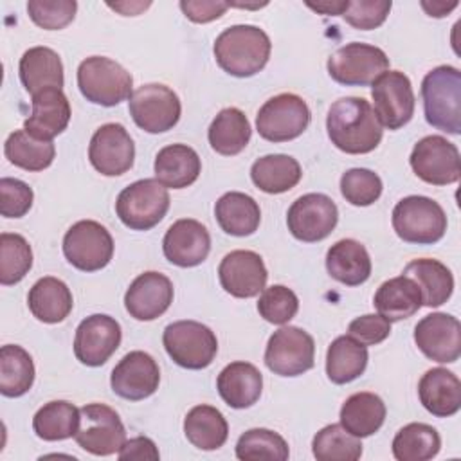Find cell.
Segmentation results:
<instances>
[{
	"label": "cell",
	"mask_w": 461,
	"mask_h": 461,
	"mask_svg": "<svg viewBox=\"0 0 461 461\" xmlns=\"http://www.w3.org/2000/svg\"><path fill=\"white\" fill-rule=\"evenodd\" d=\"M326 130L331 144L349 155L373 151L384 135L373 106L364 97L337 99L328 110Z\"/></svg>",
	"instance_id": "1"
},
{
	"label": "cell",
	"mask_w": 461,
	"mask_h": 461,
	"mask_svg": "<svg viewBox=\"0 0 461 461\" xmlns=\"http://www.w3.org/2000/svg\"><path fill=\"white\" fill-rule=\"evenodd\" d=\"M212 50L221 70L234 77H250L265 68L272 43L263 29L243 23L221 31Z\"/></svg>",
	"instance_id": "2"
},
{
	"label": "cell",
	"mask_w": 461,
	"mask_h": 461,
	"mask_svg": "<svg viewBox=\"0 0 461 461\" xmlns=\"http://www.w3.org/2000/svg\"><path fill=\"white\" fill-rule=\"evenodd\" d=\"M425 119L436 130L461 133V72L452 65H439L421 81Z\"/></svg>",
	"instance_id": "3"
},
{
	"label": "cell",
	"mask_w": 461,
	"mask_h": 461,
	"mask_svg": "<svg viewBox=\"0 0 461 461\" xmlns=\"http://www.w3.org/2000/svg\"><path fill=\"white\" fill-rule=\"evenodd\" d=\"M77 86L86 101L115 106L133 94V77L117 61L106 56H90L77 67Z\"/></svg>",
	"instance_id": "4"
},
{
	"label": "cell",
	"mask_w": 461,
	"mask_h": 461,
	"mask_svg": "<svg viewBox=\"0 0 461 461\" xmlns=\"http://www.w3.org/2000/svg\"><path fill=\"white\" fill-rule=\"evenodd\" d=\"M391 221L400 240L416 245H432L447 230L443 207L436 200L420 194L402 198L393 209Z\"/></svg>",
	"instance_id": "5"
},
{
	"label": "cell",
	"mask_w": 461,
	"mask_h": 461,
	"mask_svg": "<svg viewBox=\"0 0 461 461\" xmlns=\"http://www.w3.org/2000/svg\"><path fill=\"white\" fill-rule=\"evenodd\" d=\"M169 202L167 189L157 178H142L119 193L115 212L128 229L149 230L166 216Z\"/></svg>",
	"instance_id": "6"
},
{
	"label": "cell",
	"mask_w": 461,
	"mask_h": 461,
	"mask_svg": "<svg viewBox=\"0 0 461 461\" xmlns=\"http://www.w3.org/2000/svg\"><path fill=\"white\" fill-rule=\"evenodd\" d=\"M164 348L171 360L185 369L211 366L218 353V340L211 328L196 321H176L166 326Z\"/></svg>",
	"instance_id": "7"
},
{
	"label": "cell",
	"mask_w": 461,
	"mask_h": 461,
	"mask_svg": "<svg viewBox=\"0 0 461 461\" xmlns=\"http://www.w3.org/2000/svg\"><path fill=\"white\" fill-rule=\"evenodd\" d=\"M328 74L333 81L346 86L373 85L389 68L387 54L369 43H346L328 58Z\"/></svg>",
	"instance_id": "8"
},
{
	"label": "cell",
	"mask_w": 461,
	"mask_h": 461,
	"mask_svg": "<svg viewBox=\"0 0 461 461\" xmlns=\"http://www.w3.org/2000/svg\"><path fill=\"white\" fill-rule=\"evenodd\" d=\"M312 119L308 104L297 94H279L265 101L256 115L258 133L270 142H286L303 135Z\"/></svg>",
	"instance_id": "9"
},
{
	"label": "cell",
	"mask_w": 461,
	"mask_h": 461,
	"mask_svg": "<svg viewBox=\"0 0 461 461\" xmlns=\"http://www.w3.org/2000/svg\"><path fill=\"white\" fill-rule=\"evenodd\" d=\"M265 364L279 376H299L310 371L315 364L313 337L297 326L279 328L267 342Z\"/></svg>",
	"instance_id": "10"
},
{
	"label": "cell",
	"mask_w": 461,
	"mask_h": 461,
	"mask_svg": "<svg viewBox=\"0 0 461 461\" xmlns=\"http://www.w3.org/2000/svg\"><path fill=\"white\" fill-rule=\"evenodd\" d=\"M74 439L94 456H112L126 443V429L112 407L86 403L79 409V429Z\"/></svg>",
	"instance_id": "11"
},
{
	"label": "cell",
	"mask_w": 461,
	"mask_h": 461,
	"mask_svg": "<svg viewBox=\"0 0 461 461\" xmlns=\"http://www.w3.org/2000/svg\"><path fill=\"white\" fill-rule=\"evenodd\" d=\"M128 110L140 130L148 133H162L178 122L182 104L169 86L162 83H148L130 95Z\"/></svg>",
	"instance_id": "12"
},
{
	"label": "cell",
	"mask_w": 461,
	"mask_h": 461,
	"mask_svg": "<svg viewBox=\"0 0 461 461\" xmlns=\"http://www.w3.org/2000/svg\"><path fill=\"white\" fill-rule=\"evenodd\" d=\"M67 261L83 272L104 268L113 256V240L104 225L94 220L76 221L63 238Z\"/></svg>",
	"instance_id": "13"
},
{
	"label": "cell",
	"mask_w": 461,
	"mask_h": 461,
	"mask_svg": "<svg viewBox=\"0 0 461 461\" xmlns=\"http://www.w3.org/2000/svg\"><path fill=\"white\" fill-rule=\"evenodd\" d=\"M409 162L416 176L432 185L454 184L461 175L459 149L441 135H427L418 140Z\"/></svg>",
	"instance_id": "14"
},
{
	"label": "cell",
	"mask_w": 461,
	"mask_h": 461,
	"mask_svg": "<svg viewBox=\"0 0 461 461\" xmlns=\"http://www.w3.org/2000/svg\"><path fill=\"white\" fill-rule=\"evenodd\" d=\"M373 110L382 128L398 130L414 115V92L411 79L400 70H387L371 88Z\"/></svg>",
	"instance_id": "15"
},
{
	"label": "cell",
	"mask_w": 461,
	"mask_h": 461,
	"mask_svg": "<svg viewBox=\"0 0 461 461\" xmlns=\"http://www.w3.org/2000/svg\"><path fill=\"white\" fill-rule=\"evenodd\" d=\"M339 221L335 202L322 193L299 196L286 212V225L294 238L304 243H315L331 234Z\"/></svg>",
	"instance_id": "16"
},
{
	"label": "cell",
	"mask_w": 461,
	"mask_h": 461,
	"mask_svg": "<svg viewBox=\"0 0 461 461\" xmlns=\"http://www.w3.org/2000/svg\"><path fill=\"white\" fill-rule=\"evenodd\" d=\"M135 144L119 122H106L95 130L88 146V160L104 176H119L133 166Z\"/></svg>",
	"instance_id": "17"
},
{
	"label": "cell",
	"mask_w": 461,
	"mask_h": 461,
	"mask_svg": "<svg viewBox=\"0 0 461 461\" xmlns=\"http://www.w3.org/2000/svg\"><path fill=\"white\" fill-rule=\"evenodd\" d=\"M119 322L104 313H94L83 319L74 337L76 358L90 367L103 366L121 344Z\"/></svg>",
	"instance_id": "18"
},
{
	"label": "cell",
	"mask_w": 461,
	"mask_h": 461,
	"mask_svg": "<svg viewBox=\"0 0 461 461\" xmlns=\"http://www.w3.org/2000/svg\"><path fill=\"white\" fill-rule=\"evenodd\" d=\"M414 342L430 360L452 364L461 355V324L448 313H429L414 326Z\"/></svg>",
	"instance_id": "19"
},
{
	"label": "cell",
	"mask_w": 461,
	"mask_h": 461,
	"mask_svg": "<svg viewBox=\"0 0 461 461\" xmlns=\"http://www.w3.org/2000/svg\"><path fill=\"white\" fill-rule=\"evenodd\" d=\"M160 369L155 358L144 351L126 353L113 367L110 376L112 391L131 402L144 400L158 389Z\"/></svg>",
	"instance_id": "20"
},
{
	"label": "cell",
	"mask_w": 461,
	"mask_h": 461,
	"mask_svg": "<svg viewBox=\"0 0 461 461\" xmlns=\"http://www.w3.org/2000/svg\"><path fill=\"white\" fill-rule=\"evenodd\" d=\"M218 277L221 288L240 299L259 295L265 290L268 272L263 258L254 250H232L229 252L220 267Z\"/></svg>",
	"instance_id": "21"
},
{
	"label": "cell",
	"mask_w": 461,
	"mask_h": 461,
	"mask_svg": "<svg viewBox=\"0 0 461 461\" xmlns=\"http://www.w3.org/2000/svg\"><path fill=\"white\" fill-rule=\"evenodd\" d=\"M162 250L169 263L189 268L205 261L211 250L209 230L193 218L176 220L164 234Z\"/></svg>",
	"instance_id": "22"
},
{
	"label": "cell",
	"mask_w": 461,
	"mask_h": 461,
	"mask_svg": "<svg viewBox=\"0 0 461 461\" xmlns=\"http://www.w3.org/2000/svg\"><path fill=\"white\" fill-rule=\"evenodd\" d=\"M173 303V283L160 272H144L137 276L124 294L126 312L137 321H153L160 317Z\"/></svg>",
	"instance_id": "23"
},
{
	"label": "cell",
	"mask_w": 461,
	"mask_h": 461,
	"mask_svg": "<svg viewBox=\"0 0 461 461\" xmlns=\"http://www.w3.org/2000/svg\"><path fill=\"white\" fill-rule=\"evenodd\" d=\"M32 112L23 122V130L40 140H52L70 121V103L61 88H45L32 94Z\"/></svg>",
	"instance_id": "24"
},
{
	"label": "cell",
	"mask_w": 461,
	"mask_h": 461,
	"mask_svg": "<svg viewBox=\"0 0 461 461\" xmlns=\"http://www.w3.org/2000/svg\"><path fill=\"white\" fill-rule=\"evenodd\" d=\"M221 400L232 409H247L254 405L263 389V376L259 369L250 362L227 364L216 380Z\"/></svg>",
	"instance_id": "25"
},
{
	"label": "cell",
	"mask_w": 461,
	"mask_h": 461,
	"mask_svg": "<svg viewBox=\"0 0 461 461\" xmlns=\"http://www.w3.org/2000/svg\"><path fill=\"white\" fill-rule=\"evenodd\" d=\"M418 396L430 414L448 418L461 407V382L452 371L445 367H432L421 376L418 384Z\"/></svg>",
	"instance_id": "26"
},
{
	"label": "cell",
	"mask_w": 461,
	"mask_h": 461,
	"mask_svg": "<svg viewBox=\"0 0 461 461\" xmlns=\"http://www.w3.org/2000/svg\"><path fill=\"white\" fill-rule=\"evenodd\" d=\"M326 270L335 281L358 286L371 276V258L360 241L339 240L326 252Z\"/></svg>",
	"instance_id": "27"
},
{
	"label": "cell",
	"mask_w": 461,
	"mask_h": 461,
	"mask_svg": "<svg viewBox=\"0 0 461 461\" xmlns=\"http://www.w3.org/2000/svg\"><path fill=\"white\" fill-rule=\"evenodd\" d=\"M155 176L164 187L184 189L191 185L200 171L202 162L198 153L187 144L164 146L155 157Z\"/></svg>",
	"instance_id": "28"
},
{
	"label": "cell",
	"mask_w": 461,
	"mask_h": 461,
	"mask_svg": "<svg viewBox=\"0 0 461 461\" xmlns=\"http://www.w3.org/2000/svg\"><path fill=\"white\" fill-rule=\"evenodd\" d=\"M20 81L29 94L45 88L63 86V63L56 50L49 47H31L23 52L18 65Z\"/></svg>",
	"instance_id": "29"
},
{
	"label": "cell",
	"mask_w": 461,
	"mask_h": 461,
	"mask_svg": "<svg viewBox=\"0 0 461 461\" xmlns=\"http://www.w3.org/2000/svg\"><path fill=\"white\" fill-rule=\"evenodd\" d=\"M27 304L31 313L47 324L61 322L72 312V292L58 277L47 276L38 279L27 295Z\"/></svg>",
	"instance_id": "30"
},
{
	"label": "cell",
	"mask_w": 461,
	"mask_h": 461,
	"mask_svg": "<svg viewBox=\"0 0 461 461\" xmlns=\"http://www.w3.org/2000/svg\"><path fill=\"white\" fill-rule=\"evenodd\" d=\"M403 276L411 277L421 292V306L436 308L447 303L454 290L452 272L438 259H412L403 268Z\"/></svg>",
	"instance_id": "31"
},
{
	"label": "cell",
	"mask_w": 461,
	"mask_h": 461,
	"mask_svg": "<svg viewBox=\"0 0 461 461\" xmlns=\"http://www.w3.org/2000/svg\"><path fill=\"white\" fill-rule=\"evenodd\" d=\"M373 304L389 322L409 319L421 308V292L407 276L391 277L378 286Z\"/></svg>",
	"instance_id": "32"
},
{
	"label": "cell",
	"mask_w": 461,
	"mask_h": 461,
	"mask_svg": "<svg viewBox=\"0 0 461 461\" xmlns=\"http://www.w3.org/2000/svg\"><path fill=\"white\" fill-rule=\"evenodd\" d=\"M214 216L221 230L230 236H250L261 221L258 202L240 191L221 194L214 205Z\"/></svg>",
	"instance_id": "33"
},
{
	"label": "cell",
	"mask_w": 461,
	"mask_h": 461,
	"mask_svg": "<svg viewBox=\"0 0 461 461\" xmlns=\"http://www.w3.org/2000/svg\"><path fill=\"white\" fill-rule=\"evenodd\" d=\"M250 135L252 128L247 115L234 106L220 110L207 131L211 148L225 157L241 153L247 148Z\"/></svg>",
	"instance_id": "34"
},
{
	"label": "cell",
	"mask_w": 461,
	"mask_h": 461,
	"mask_svg": "<svg viewBox=\"0 0 461 461\" xmlns=\"http://www.w3.org/2000/svg\"><path fill=\"white\" fill-rule=\"evenodd\" d=\"M385 420V403L375 393H355L340 407V425L357 438L375 434Z\"/></svg>",
	"instance_id": "35"
},
{
	"label": "cell",
	"mask_w": 461,
	"mask_h": 461,
	"mask_svg": "<svg viewBox=\"0 0 461 461\" xmlns=\"http://www.w3.org/2000/svg\"><path fill=\"white\" fill-rule=\"evenodd\" d=\"M303 176L299 162L283 153L265 155L250 167V178L258 189L268 194H281L299 184Z\"/></svg>",
	"instance_id": "36"
},
{
	"label": "cell",
	"mask_w": 461,
	"mask_h": 461,
	"mask_svg": "<svg viewBox=\"0 0 461 461\" xmlns=\"http://www.w3.org/2000/svg\"><path fill=\"white\" fill-rule=\"evenodd\" d=\"M367 348L349 335L337 337L326 351V375L333 384L357 380L367 366Z\"/></svg>",
	"instance_id": "37"
},
{
	"label": "cell",
	"mask_w": 461,
	"mask_h": 461,
	"mask_svg": "<svg viewBox=\"0 0 461 461\" xmlns=\"http://www.w3.org/2000/svg\"><path fill=\"white\" fill-rule=\"evenodd\" d=\"M184 434L193 447L200 450H216L227 441L229 425L216 407L202 403L185 414Z\"/></svg>",
	"instance_id": "38"
},
{
	"label": "cell",
	"mask_w": 461,
	"mask_h": 461,
	"mask_svg": "<svg viewBox=\"0 0 461 461\" xmlns=\"http://www.w3.org/2000/svg\"><path fill=\"white\" fill-rule=\"evenodd\" d=\"M32 429L45 441L74 438L79 429V409L67 400H54L40 407L32 418Z\"/></svg>",
	"instance_id": "39"
},
{
	"label": "cell",
	"mask_w": 461,
	"mask_h": 461,
	"mask_svg": "<svg viewBox=\"0 0 461 461\" xmlns=\"http://www.w3.org/2000/svg\"><path fill=\"white\" fill-rule=\"evenodd\" d=\"M34 382L32 357L16 344H5L0 349V393L7 398L25 394Z\"/></svg>",
	"instance_id": "40"
},
{
	"label": "cell",
	"mask_w": 461,
	"mask_h": 461,
	"mask_svg": "<svg viewBox=\"0 0 461 461\" xmlns=\"http://www.w3.org/2000/svg\"><path fill=\"white\" fill-rule=\"evenodd\" d=\"M5 158L25 171H43L54 160L52 140H40L25 130H14L4 144Z\"/></svg>",
	"instance_id": "41"
},
{
	"label": "cell",
	"mask_w": 461,
	"mask_h": 461,
	"mask_svg": "<svg viewBox=\"0 0 461 461\" xmlns=\"http://www.w3.org/2000/svg\"><path fill=\"white\" fill-rule=\"evenodd\" d=\"M391 447L398 461H427L438 456L441 438L432 425L409 423L396 432Z\"/></svg>",
	"instance_id": "42"
},
{
	"label": "cell",
	"mask_w": 461,
	"mask_h": 461,
	"mask_svg": "<svg viewBox=\"0 0 461 461\" xmlns=\"http://www.w3.org/2000/svg\"><path fill=\"white\" fill-rule=\"evenodd\" d=\"M312 452L317 461H357L362 456V443L340 423H331L315 434Z\"/></svg>",
	"instance_id": "43"
},
{
	"label": "cell",
	"mask_w": 461,
	"mask_h": 461,
	"mask_svg": "<svg viewBox=\"0 0 461 461\" xmlns=\"http://www.w3.org/2000/svg\"><path fill=\"white\" fill-rule=\"evenodd\" d=\"M288 456V443L281 434L270 429H250L243 432L236 443V457L241 461H285Z\"/></svg>",
	"instance_id": "44"
},
{
	"label": "cell",
	"mask_w": 461,
	"mask_h": 461,
	"mask_svg": "<svg viewBox=\"0 0 461 461\" xmlns=\"http://www.w3.org/2000/svg\"><path fill=\"white\" fill-rule=\"evenodd\" d=\"M32 267V250L20 234H0V283L4 286L20 283Z\"/></svg>",
	"instance_id": "45"
},
{
	"label": "cell",
	"mask_w": 461,
	"mask_h": 461,
	"mask_svg": "<svg viewBox=\"0 0 461 461\" xmlns=\"http://www.w3.org/2000/svg\"><path fill=\"white\" fill-rule=\"evenodd\" d=\"M382 178L366 167H353L340 176V193L351 205L366 207L375 203L382 194Z\"/></svg>",
	"instance_id": "46"
},
{
	"label": "cell",
	"mask_w": 461,
	"mask_h": 461,
	"mask_svg": "<svg viewBox=\"0 0 461 461\" xmlns=\"http://www.w3.org/2000/svg\"><path fill=\"white\" fill-rule=\"evenodd\" d=\"M299 310V299L285 285H272L263 290L258 301L259 315L272 324H286L295 317Z\"/></svg>",
	"instance_id": "47"
},
{
	"label": "cell",
	"mask_w": 461,
	"mask_h": 461,
	"mask_svg": "<svg viewBox=\"0 0 461 461\" xmlns=\"http://www.w3.org/2000/svg\"><path fill=\"white\" fill-rule=\"evenodd\" d=\"M77 11L76 0H31L27 13L31 20L45 31H59L67 27Z\"/></svg>",
	"instance_id": "48"
},
{
	"label": "cell",
	"mask_w": 461,
	"mask_h": 461,
	"mask_svg": "<svg viewBox=\"0 0 461 461\" xmlns=\"http://www.w3.org/2000/svg\"><path fill=\"white\" fill-rule=\"evenodd\" d=\"M391 5V0H353L348 2L342 18L355 29L371 31L385 22Z\"/></svg>",
	"instance_id": "49"
},
{
	"label": "cell",
	"mask_w": 461,
	"mask_h": 461,
	"mask_svg": "<svg viewBox=\"0 0 461 461\" xmlns=\"http://www.w3.org/2000/svg\"><path fill=\"white\" fill-rule=\"evenodd\" d=\"M34 200L32 189L18 180L4 176L0 178V212L5 218H22L29 212Z\"/></svg>",
	"instance_id": "50"
},
{
	"label": "cell",
	"mask_w": 461,
	"mask_h": 461,
	"mask_svg": "<svg viewBox=\"0 0 461 461\" xmlns=\"http://www.w3.org/2000/svg\"><path fill=\"white\" fill-rule=\"evenodd\" d=\"M391 333V322L380 313H367L353 319L348 326V335L364 346L384 342Z\"/></svg>",
	"instance_id": "51"
},
{
	"label": "cell",
	"mask_w": 461,
	"mask_h": 461,
	"mask_svg": "<svg viewBox=\"0 0 461 461\" xmlns=\"http://www.w3.org/2000/svg\"><path fill=\"white\" fill-rule=\"evenodd\" d=\"M180 9L194 23H207L218 20L227 9L229 2L218 0H182Z\"/></svg>",
	"instance_id": "52"
},
{
	"label": "cell",
	"mask_w": 461,
	"mask_h": 461,
	"mask_svg": "<svg viewBox=\"0 0 461 461\" xmlns=\"http://www.w3.org/2000/svg\"><path fill=\"white\" fill-rule=\"evenodd\" d=\"M117 457L119 459H139V461L151 459V461H155L160 457V454L149 438L137 436L121 447V450L117 452Z\"/></svg>",
	"instance_id": "53"
},
{
	"label": "cell",
	"mask_w": 461,
	"mask_h": 461,
	"mask_svg": "<svg viewBox=\"0 0 461 461\" xmlns=\"http://www.w3.org/2000/svg\"><path fill=\"white\" fill-rule=\"evenodd\" d=\"M348 2L349 0H324V2H317V4H312L308 2L306 5L317 13H322V14H331V16H342V13L346 11L348 7Z\"/></svg>",
	"instance_id": "54"
},
{
	"label": "cell",
	"mask_w": 461,
	"mask_h": 461,
	"mask_svg": "<svg viewBox=\"0 0 461 461\" xmlns=\"http://www.w3.org/2000/svg\"><path fill=\"white\" fill-rule=\"evenodd\" d=\"M421 7L429 13V16H434V18H441V16H447L452 9L457 7V2H421Z\"/></svg>",
	"instance_id": "55"
},
{
	"label": "cell",
	"mask_w": 461,
	"mask_h": 461,
	"mask_svg": "<svg viewBox=\"0 0 461 461\" xmlns=\"http://www.w3.org/2000/svg\"><path fill=\"white\" fill-rule=\"evenodd\" d=\"M151 5V2H121V4H108V7H112V9H115V11H119L121 14H124V16H135V14H139L140 11H144V9H148Z\"/></svg>",
	"instance_id": "56"
}]
</instances>
